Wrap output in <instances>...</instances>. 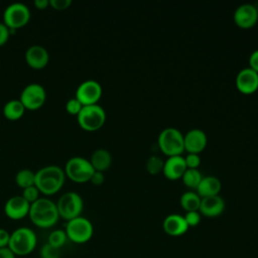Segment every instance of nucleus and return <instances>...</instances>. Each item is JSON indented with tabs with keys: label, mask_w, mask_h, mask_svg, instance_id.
Wrapping results in <instances>:
<instances>
[{
	"label": "nucleus",
	"mask_w": 258,
	"mask_h": 258,
	"mask_svg": "<svg viewBox=\"0 0 258 258\" xmlns=\"http://www.w3.org/2000/svg\"><path fill=\"white\" fill-rule=\"evenodd\" d=\"M28 216L35 226L43 229L54 226L59 219L56 204L47 198H38L31 203Z\"/></svg>",
	"instance_id": "f257e3e1"
},
{
	"label": "nucleus",
	"mask_w": 258,
	"mask_h": 258,
	"mask_svg": "<svg viewBox=\"0 0 258 258\" xmlns=\"http://www.w3.org/2000/svg\"><path fill=\"white\" fill-rule=\"evenodd\" d=\"M64 170L58 165H46L35 172L34 184L44 195H53L64 182Z\"/></svg>",
	"instance_id": "f03ea898"
},
{
	"label": "nucleus",
	"mask_w": 258,
	"mask_h": 258,
	"mask_svg": "<svg viewBox=\"0 0 258 258\" xmlns=\"http://www.w3.org/2000/svg\"><path fill=\"white\" fill-rule=\"evenodd\" d=\"M37 245L35 232L28 227H19L10 233L8 247L15 256H27L31 254Z\"/></svg>",
	"instance_id": "7ed1b4c3"
},
{
	"label": "nucleus",
	"mask_w": 258,
	"mask_h": 258,
	"mask_svg": "<svg viewBox=\"0 0 258 258\" xmlns=\"http://www.w3.org/2000/svg\"><path fill=\"white\" fill-rule=\"evenodd\" d=\"M160 150L168 155H181L184 150L183 134L174 127H166L162 129L157 138Z\"/></svg>",
	"instance_id": "20e7f679"
},
{
	"label": "nucleus",
	"mask_w": 258,
	"mask_h": 258,
	"mask_svg": "<svg viewBox=\"0 0 258 258\" xmlns=\"http://www.w3.org/2000/svg\"><path fill=\"white\" fill-rule=\"evenodd\" d=\"M64 231L68 240L76 244H84L92 239L94 234V227L89 219L83 216H79L70 221H67Z\"/></svg>",
	"instance_id": "39448f33"
},
{
	"label": "nucleus",
	"mask_w": 258,
	"mask_h": 258,
	"mask_svg": "<svg viewBox=\"0 0 258 258\" xmlns=\"http://www.w3.org/2000/svg\"><path fill=\"white\" fill-rule=\"evenodd\" d=\"M80 126L88 131H95L103 126L106 120L104 108L98 104L84 105L77 115Z\"/></svg>",
	"instance_id": "423d86ee"
},
{
	"label": "nucleus",
	"mask_w": 258,
	"mask_h": 258,
	"mask_svg": "<svg viewBox=\"0 0 258 258\" xmlns=\"http://www.w3.org/2000/svg\"><path fill=\"white\" fill-rule=\"evenodd\" d=\"M59 217L67 221L81 216L84 208L83 198L76 191H67L56 202Z\"/></svg>",
	"instance_id": "0eeeda50"
},
{
	"label": "nucleus",
	"mask_w": 258,
	"mask_h": 258,
	"mask_svg": "<svg viewBox=\"0 0 258 258\" xmlns=\"http://www.w3.org/2000/svg\"><path fill=\"white\" fill-rule=\"evenodd\" d=\"M94 167L91 161L82 156L71 157L64 165V173L74 181L84 182L90 180Z\"/></svg>",
	"instance_id": "6e6552de"
},
{
	"label": "nucleus",
	"mask_w": 258,
	"mask_h": 258,
	"mask_svg": "<svg viewBox=\"0 0 258 258\" xmlns=\"http://www.w3.org/2000/svg\"><path fill=\"white\" fill-rule=\"evenodd\" d=\"M30 19V9L22 2L9 4L3 12V22L9 29H17L25 25Z\"/></svg>",
	"instance_id": "1a4fd4ad"
},
{
	"label": "nucleus",
	"mask_w": 258,
	"mask_h": 258,
	"mask_svg": "<svg viewBox=\"0 0 258 258\" xmlns=\"http://www.w3.org/2000/svg\"><path fill=\"white\" fill-rule=\"evenodd\" d=\"M45 98V89L38 83H31L23 88L19 100L25 108L34 110L43 105Z\"/></svg>",
	"instance_id": "9d476101"
},
{
	"label": "nucleus",
	"mask_w": 258,
	"mask_h": 258,
	"mask_svg": "<svg viewBox=\"0 0 258 258\" xmlns=\"http://www.w3.org/2000/svg\"><path fill=\"white\" fill-rule=\"evenodd\" d=\"M102 96V86L96 80H86L82 82L76 90V98L83 105L97 104Z\"/></svg>",
	"instance_id": "9b49d317"
},
{
	"label": "nucleus",
	"mask_w": 258,
	"mask_h": 258,
	"mask_svg": "<svg viewBox=\"0 0 258 258\" xmlns=\"http://www.w3.org/2000/svg\"><path fill=\"white\" fill-rule=\"evenodd\" d=\"M233 18L239 27L250 28L254 26L258 20L257 6L251 3H243L235 9Z\"/></svg>",
	"instance_id": "f8f14e48"
},
{
	"label": "nucleus",
	"mask_w": 258,
	"mask_h": 258,
	"mask_svg": "<svg viewBox=\"0 0 258 258\" xmlns=\"http://www.w3.org/2000/svg\"><path fill=\"white\" fill-rule=\"evenodd\" d=\"M236 87L243 94H252L258 89V73L250 67L240 70L236 76Z\"/></svg>",
	"instance_id": "ddd939ff"
},
{
	"label": "nucleus",
	"mask_w": 258,
	"mask_h": 258,
	"mask_svg": "<svg viewBox=\"0 0 258 258\" xmlns=\"http://www.w3.org/2000/svg\"><path fill=\"white\" fill-rule=\"evenodd\" d=\"M30 203H28L21 195L9 198L4 205L5 215L12 220H20L28 215Z\"/></svg>",
	"instance_id": "4468645a"
},
{
	"label": "nucleus",
	"mask_w": 258,
	"mask_h": 258,
	"mask_svg": "<svg viewBox=\"0 0 258 258\" xmlns=\"http://www.w3.org/2000/svg\"><path fill=\"white\" fill-rule=\"evenodd\" d=\"M184 149L188 153H199L205 149L208 142L207 134L200 128H192L183 135Z\"/></svg>",
	"instance_id": "2eb2a0df"
},
{
	"label": "nucleus",
	"mask_w": 258,
	"mask_h": 258,
	"mask_svg": "<svg viewBox=\"0 0 258 258\" xmlns=\"http://www.w3.org/2000/svg\"><path fill=\"white\" fill-rule=\"evenodd\" d=\"M225 207V201L220 195L210 196L202 198L199 212L206 217L213 218L220 216L224 212Z\"/></svg>",
	"instance_id": "dca6fc26"
},
{
	"label": "nucleus",
	"mask_w": 258,
	"mask_h": 258,
	"mask_svg": "<svg viewBox=\"0 0 258 258\" xmlns=\"http://www.w3.org/2000/svg\"><path fill=\"white\" fill-rule=\"evenodd\" d=\"M25 60L33 69H42L49 60V53L42 45L33 44L27 47L25 51Z\"/></svg>",
	"instance_id": "f3484780"
},
{
	"label": "nucleus",
	"mask_w": 258,
	"mask_h": 258,
	"mask_svg": "<svg viewBox=\"0 0 258 258\" xmlns=\"http://www.w3.org/2000/svg\"><path fill=\"white\" fill-rule=\"evenodd\" d=\"M162 228L167 235L172 237L181 236L188 230L184 217L179 214H170L166 216L162 222Z\"/></svg>",
	"instance_id": "a211bd4d"
},
{
	"label": "nucleus",
	"mask_w": 258,
	"mask_h": 258,
	"mask_svg": "<svg viewBox=\"0 0 258 258\" xmlns=\"http://www.w3.org/2000/svg\"><path fill=\"white\" fill-rule=\"evenodd\" d=\"M186 168L184 157L182 155H173L168 156L164 161L162 172L169 179H178L182 176Z\"/></svg>",
	"instance_id": "6ab92c4d"
},
{
	"label": "nucleus",
	"mask_w": 258,
	"mask_h": 258,
	"mask_svg": "<svg viewBox=\"0 0 258 258\" xmlns=\"http://www.w3.org/2000/svg\"><path fill=\"white\" fill-rule=\"evenodd\" d=\"M222 188L221 180L215 175H207L203 176L202 180L200 181L197 190L201 198L216 196L219 195Z\"/></svg>",
	"instance_id": "aec40b11"
},
{
	"label": "nucleus",
	"mask_w": 258,
	"mask_h": 258,
	"mask_svg": "<svg viewBox=\"0 0 258 258\" xmlns=\"http://www.w3.org/2000/svg\"><path fill=\"white\" fill-rule=\"evenodd\" d=\"M90 161L95 170L104 171L111 165L112 155L109 150L105 148H98L92 153Z\"/></svg>",
	"instance_id": "412c9836"
},
{
	"label": "nucleus",
	"mask_w": 258,
	"mask_h": 258,
	"mask_svg": "<svg viewBox=\"0 0 258 258\" xmlns=\"http://www.w3.org/2000/svg\"><path fill=\"white\" fill-rule=\"evenodd\" d=\"M24 110L25 107L20 100L12 99L5 103L3 107V114L6 118L10 120H16L23 115Z\"/></svg>",
	"instance_id": "4be33fe9"
},
{
	"label": "nucleus",
	"mask_w": 258,
	"mask_h": 258,
	"mask_svg": "<svg viewBox=\"0 0 258 258\" xmlns=\"http://www.w3.org/2000/svg\"><path fill=\"white\" fill-rule=\"evenodd\" d=\"M201 200L202 198L199 196L198 192L192 191V190H187L184 191L179 199L180 206L186 211H199L200 205H201Z\"/></svg>",
	"instance_id": "5701e85b"
},
{
	"label": "nucleus",
	"mask_w": 258,
	"mask_h": 258,
	"mask_svg": "<svg viewBox=\"0 0 258 258\" xmlns=\"http://www.w3.org/2000/svg\"><path fill=\"white\" fill-rule=\"evenodd\" d=\"M182 181L183 183L190 188H197L200 181L203 178V175L201 171L198 168H186L185 171L183 172L182 176Z\"/></svg>",
	"instance_id": "b1692460"
},
{
	"label": "nucleus",
	"mask_w": 258,
	"mask_h": 258,
	"mask_svg": "<svg viewBox=\"0 0 258 258\" xmlns=\"http://www.w3.org/2000/svg\"><path fill=\"white\" fill-rule=\"evenodd\" d=\"M15 181L22 188L32 185L35 182V172L29 168H22L17 171Z\"/></svg>",
	"instance_id": "393cba45"
},
{
	"label": "nucleus",
	"mask_w": 258,
	"mask_h": 258,
	"mask_svg": "<svg viewBox=\"0 0 258 258\" xmlns=\"http://www.w3.org/2000/svg\"><path fill=\"white\" fill-rule=\"evenodd\" d=\"M67 241L68 237L66 231L62 229H55L49 233L46 243L56 249H60L67 243Z\"/></svg>",
	"instance_id": "a878e982"
},
{
	"label": "nucleus",
	"mask_w": 258,
	"mask_h": 258,
	"mask_svg": "<svg viewBox=\"0 0 258 258\" xmlns=\"http://www.w3.org/2000/svg\"><path fill=\"white\" fill-rule=\"evenodd\" d=\"M163 164L164 161L162 160L161 157L157 155H151L148 157L146 161V169L149 173L151 174H156L163 169Z\"/></svg>",
	"instance_id": "bb28decb"
},
{
	"label": "nucleus",
	"mask_w": 258,
	"mask_h": 258,
	"mask_svg": "<svg viewBox=\"0 0 258 258\" xmlns=\"http://www.w3.org/2000/svg\"><path fill=\"white\" fill-rule=\"evenodd\" d=\"M40 258H60V249H56L45 243L39 250Z\"/></svg>",
	"instance_id": "cd10ccee"
},
{
	"label": "nucleus",
	"mask_w": 258,
	"mask_h": 258,
	"mask_svg": "<svg viewBox=\"0 0 258 258\" xmlns=\"http://www.w3.org/2000/svg\"><path fill=\"white\" fill-rule=\"evenodd\" d=\"M39 189L38 187L35 185V184H32V185H29V186H26L23 188L22 190V197L28 202V203H33L34 201H36L39 197Z\"/></svg>",
	"instance_id": "c85d7f7f"
},
{
	"label": "nucleus",
	"mask_w": 258,
	"mask_h": 258,
	"mask_svg": "<svg viewBox=\"0 0 258 258\" xmlns=\"http://www.w3.org/2000/svg\"><path fill=\"white\" fill-rule=\"evenodd\" d=\"M183 217H184V220H185L188 228L189 227H196L201 222V213L199 211L186 212Z\"/></svg>",
	"instance_id": "c756f323"
},
{
	"label": "nucleus",
	"mask_w": 258,
	"mask_h": 258,
	"mask_svg": "<svg viewBox=\"0 0 258 258\" xmlns=\"http://www.w3.org/2000/svg\"><path fill=\"white\" fill-rule=\"evenodd\" d=\"M83 106L84 105L76 97H74V98H71L70 100H68V102L66 104V109L70 114L78 115Z\"/></svg>",
	"instance_id": "7c9ffc66"
},
{
	"label": "nucleus",
	"mask_w": 258,
	"mask_h": 258,
	"mask_svg": "<svg viewBox=\"0 0 258 258\" xmlns=\"http://www.w3.org/2000/svg\"><path fill=\"white\" fill-rule=\"evenodd\" d=\"M184 160L188 168H197L201 163V157L198 153H187Z\"/></svg>",
	"instance_id": "2f4dec72"
},
{
	"label": "nucleus",
	"mask_w": 258,
	"mask_h": 258,
	"mask_svg": "<svg viewBox=\"0 0 258 258\" xmlns=\"http://www.w3.org/2000/svg\"><path fill=\"white\" fill-rule=\"evenodd\" d=\"M10 36V29L4 22H0V45L4 44Z\"/></svg>",
	"instance_id": "473e14b6"
},
{
	"label": "nucleus",
	"mask_w": 258,
	"mask_h": 258,
	"mask_svg": "<svg viewBox=\"0 0 258 258\" xmlns=\"http://www.w3.org/2000/svg\"><path fill=\"white\" fill-rule=\"evenodd\" d=\"M72 4V0H49V5L54 9L62 10L68 8Z\"/></svg>",
	"instance_id": "72a5a7b5"
},
{
	"label": "nucleus",
	"mask_w": 258,
	"mask_h": 258,
	"mask_svg": "<svg viewBox=\"0 0 258 258\" xmlns=\"http://www.w3.org/2000/svg\"><path fill=\"white\" fill-rule=\"evenodd\" d=\"M9 240H10V233L4 228H0V248L8 247Z\"/></svg>",
	"instance_id": "f704fd0d"
},
{
	"label": "nucleus",
	"mask_w": 258,
	"mask_h": 258,
	"mask_svg": "<svg viewBox=\"0 0 258 258\" xmlns=\"http://www.w3.org/2000/svg\"><path fill=\"white\" fill-rule=\"evenodd\" d=\"M90 180L95 184V185H100L104 182L105 180V175L103 173V171H100V170H94Z\"/></svg>",
	"instance_id": "c9c22d12"
},
{
	"label": "nucleus",
	"mask_w": 258,
	"mask_h": 258,
	"mask_svg": "<svg viewBox=\"0 0 258 258\" xmlns=\"http://www.w3.org/2000/svg\"><path fill=\"white\" fill-rule=\"evenodd\" d=\"M249 67L258 73V48L251 52L249 56Z\"/></svg>",
	"instance_id": "e433bc0d"
},
{
	"label": "nucleus",
	"mask_w": 258,
	"mask_h": 258,
	"mask_svg": "<svg viewBox=\"0 0 258 258\" xmlns=\"http://www.w3.org/2000/svg\"><path fill=\"white\" fill-rule=\"evenodd\" d=\"M0 258H16V256L9 247H4L0 248Z\"/></svg>",
	"instance_id": "4c0bfd02"
},
{
	"label": "nucleus",
	"mask_w": 258,
	"mask_h": 258,
	"mask_svg": "<svg viewBox=\"0 0 258 258\" xmlns=\"http://www.w3.org/2000/svg\"><path fill=\"white\" fill-rule=\"evenodd\" d=\"M34 5L39 9H44L49 5V0H34Z\"/></svg>",
	"instance_id": "58836bf2"
},
{
	"label": "nucleus",
	"mask_w": 258,
	"mask_h": 258,
	"mask_svg": "<svg viewBox=\"0 0 258 258\" xmlns=\"http://www.w3.org/2000/svg\"><path fill=\"white\" fill-rule=\"evenodd\" d=\"M257 10H258V6H257Z\"/></svg>",
	"instance_id": "ea45409f"
}]
</instances>
